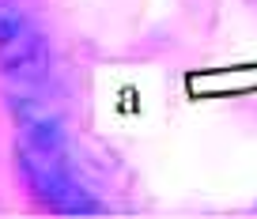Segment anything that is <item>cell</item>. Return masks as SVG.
<instances>
[{"label":"cell","mask_w":257,"mask_h":219,"mask_svg":"<svg viewBox=\"0 0 257 219\" xmlns=\"http://www.w3.org/2000/svg\"><path fill=\"white\" fill-rule=\"evenodd\" d=\"M19 117V162L31 189L53 211H102V204L72 178L68 151H64V129L53 114L16 98Z\"/></svg>","instance_id":"cell-1"},{"label":"cell","mask_w":257,"mask_h":219,"mask_svg":"<svg viewBox=\"0 0 257 219\" xmlns=\"http://www.w3.org/2000/svg\"><path fill=\"white\" fill-rule=\"evenodd\" d=\"M0 72L19 87H42L49 80L46 34L12 4H0Z\"/></svg>","instance_id":"cell-2"}]
</instances>
